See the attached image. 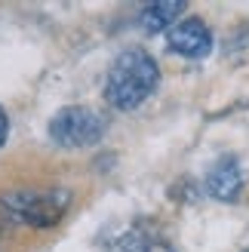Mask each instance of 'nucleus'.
Masks as SVG:
<instances>
[{"instance_id": "4", "label": "nucleus", "mask_w": 249, "mask_h": 252, "mask_svg": "<svg viewBox=\"0 0 249 252\" xmlns=\"http://www.w3.org/2000/svg\"><path fill=\"white\" fill-rule=\"evenodd\" d=\"M166 46L176 56H185V59H206L213 53V31H209L206 22L197 19V16L179 19L166 31Z\"/></svg>"}, {"instance_id": "5", "label": "nucleus", "mask_w": 249, "mask_h": 252, "mask_svg": "<svg viewBox=\"0 0 249 252\" xmlns=\"http://www.w3.org/2000/svg\"><path fill=\"white\" fill-rule=\"evenodd\" d=\"M206 191L221 203H234L243 191V172L234 157H218L206 172Z\"/></svg>"}, {"instance_id": "8", "label": "nucleus", "mask_w": 249, "mask_h": 252, "mask_svg": "<svg viewBox=\"0 0 249 252\" xmlns=\"http://www.w3.org/2000/svg\"><path fill=\"white\" fill-rule=\"evenodd\" d=\"M6 135H9V117H6V111L0 108V148L6 145Z\"/></svg>"}, {"instance_id": "6", "label": "nucleus", "mask_w": 249, "mask_h": 252, "mask_svg": "<svg viewBox=\"0 0 249 252\" xmlns=\"http://www.w3.org/2000/svg\"><path fill=\"white\" fill-rule=\"evenodd\" d=\"M182 16H185L182 0H157V3H148L142 9V25L148 34H160V31H169Z\"/></svg>"}, {"instance_id": "7", "label": "nucleus", "mask_w": 249, "mask_h": 252, "mask_svg": "<svg viewBox=\"0 0 249 252\" xmlns=\"http://www.w3.org/2000/svg\"><path fill=\"white\" fill-rule=\"evenodd\" d=\"M120 252H176L166 240L151 234H142V231H132L120 240Z\"/></svg>"}, {"instance_id": "9", "label": "nucleus", "mask_w": 249, "mask_h": 252, "mask_svg": "<svg viewBox=\"0 0 249 252\" xmlns=\"http://www.w3.org/2000/svg\"><path fill=\"white\" fill-rule=\"evenodd\" d=\"M246 252H249V249H246Z\"/></svg>"}, {"instance_id": "2", "label": "nucleus", "mask_w": 249, "mask_h": 252, "mask_svg": "<svg viewBox=\"0 0 249 252\" xmlns=\"http://www.w3.org/2000/svg\"><path fill=\"white\" fill-rule=\"evenodd\" d=\"M3 209L28 228H56L71 209L68 191H6L0 197Z\"/></svg>"}, {"instance_id": "1", "label": "nucleus", "mask_w": 249, "mask_h": 252, "mask_svg": "<svg viewBox=\"0 0 249 252\" xmlns=\"http://www.w3.org/2000/svg\"><path fill=\"white\" fill-rule=\"evenodd\" d=\"M160 83V68L151 53L132 46L111 62L105 77V102L117 111H135L142 102L151 98Z\"/></svg>"}, {"instance_id": "3", "label": "nucleus", "mask_w": 249, "mask_h": 252, "mask_svg": "<svg viewBox=\"0 0 249 252\" xmlns=\"http://www.w3.org/2000/svg\"><path fill=\"white\" fill-rule=\"evenodd\" d=\"M105 129H108L105 117L95 114L93 108H80V105L62 108L49 120V138H53V145L65 148V151H80V148L98 145Z\"/></svg>"}]
</instances>
